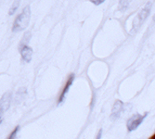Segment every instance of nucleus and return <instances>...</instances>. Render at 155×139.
<instances>
[{
  "mask_svg": "<svg viewBox=\"0 0 155 139\" xmlns=\"http://www.w3.org/2000/svg\"><path fill=\"white\" fill-rule=\"evenodd\" d=\"M147 113L144 115H140V114H135L133 115L127 121V129L128 131H134L136 130L141 122L143 121V120L145 119Z\"/></svg>",
  "mask_w": 155,
  "mask_h": 139,
  "instance_id": "nucleus-3",
  "label": "nucleus"
},
{
  "mask_svg": "<svg viewBox=\"0 0 155 139\" xmlns=\"http://www.w3.org/2000/svg\"><path fill=\"white\" fill-rule=\"evenodd\" d=\"M123 102L121 100H117L114 106V108H112V110H111V115H110V119L112 121H115L116 119H118L122 113L123 111Z\"/></svg>",
  "mask_w": 155,
  "mask_h": 139,
  "instance_id": "nucleus-7",
  "label": "nucleus"
},
{
  "mask_svg": "<svg viewBox=\"0 0 155 139\" xmlns=\"http://www.w3.org/2000/svg\"><path fill=\"white\" fill-rule=\"evenodd\" d=\"M150 139H155V134H154L152 136H150Z\"/></svg>",
  "mask_w": 155,
  "mask_h": 139,
  "instance_id": "nucleus-11",
  "label": "nucleus"
},
{
  "mask_svg": "<svg viewBox=\"0 0 155 139\" xmlns=\"http://www.w3.org/2000/svg\"><path fill=\"white\" fill-rule=\"evenodd\" d=\"M154 21H155V17H154Z\"/></svg>",
  "mask_w": 155,
  "mask_h": 139,
  "instance_id": "nucleus-12",
  "label": "nucleus"
},
{
  "mask_svg": "<svg viewBox=\"0 0 155 139\" xmlns=\"http://www.w3.org/2000/svg\"><path fill=\"white\" fill-rule=\"evenodd\" d=\"M101 135H102V131H101V130H100V132H98V134H97V135L96 139H101Z\"/></svg>",
  "mask_w": 155,
  "mask_h": 139,
  "instance_id": "nucleus-9",
  "label": "nucleus"
},
{
  "mask_svg": "<svg viewBox=\"0 0 155 139\" xmlns=\"http://www.w3.org/2000/svg\"><path fill=\"white\" fill-rule=\"evenodd\" d=\"M92 2L96 5H98V3H103V1H92Z\"/></svg>",
  "mask_w": 155,
  "mask_h": 139,
  "instance_id": "nucleus-10",
  "label": "nucleus"
},
{
  "mask_svg": "<svg viewBox=\"0 0 155 139\" xmlns=\"http://www.w3.org/2000/svg\"><path fill=\"white\" fill-rule=\"evenodd\" d=\"M150 4L148 6H146L145 7V8L140 12L139 14H138V16L137 17V19L135 20V21H134V25L136 26V27H138V26H140L141 25V23L145 21V19L149 16V14H150Z\"/></svg>",
  "mask_w": 155,
  "mask_h": 139,
  "instance_id": "nucleus-6",
  "label": "nucleus"
},
{
  "mask_svg": "<svg viewBox=\"0 0 155 139\" xmlns=\"http://www.w3.org/2000/svg\"><path fill=\"white\" fill-rule=\"evenodd\" d=\"M11 102V94L9 92L6 93L3 95V96L0 99V123L2 122L4 115L6 113V111L8 109Z\"/></svg>",
  "mask_w": 155,
  "mask_h": 139,
  "instance_id": "nucleus-2",
  "label": "nucleus"
},
{
  "mask_svg": "<svg viewBox=\"0 0 155 139\" xmlns=\"http://www.w3.org/2000/svg\"><path fill=\"white\" fill-rule=\"evenodd\" d=\"M19 130H20V126H17L15 129H14V130L10 133V134H9V136H8V139H15L16 136H17V134H18Z\"/></svg>",
  "mask_w": 155,
  "mask_h": 139,
  "instance_id": "nucleus-8",
  "label": "nucleus"
},
{
  "mask_svg": "<svg viewBox=\"0 0 155 139\" xmlns=\"http://www.w3.org/2000/svg\"><path fill=\"white\" fill-rule=\"evenodd\" d=\"M31 18V8L30 6H26L22 11L19 14V16L16 18L15 21L13 23L12 32L13 33H19L23 31L28 26Z\"/></svg>",
  "mask_w": 155,
  "mask_h": 139,
  "instance_id": "nucleus-1",
  "label": "nucleus"
},
{
  "mask_svg": "<svg viewBox=\"0 0 155 139\" xmlns=\"http://www.w3.org/2000/svg\"><path fill=\"white\" fill-rule=\"evenodd\" d=\"M0 124H1V123H0Z\"/></svg>",
  "mask_w": 155,
  "mask_h": 139,
  "instance_id": "nucleus-13",
  "label": "nucleus"
},
{
  "mask_svg": "<svg viewBox=\"0 0 155 139\" xmlns=\"http://www.w3.org/2000/svg\"><path fill=\"white\" fill-rule=\"evenodd\" d=\"M20 52L21 55V59L24 62L29 63L32 60L33 57V49L27 45H21L20 47Z\"/></svg>",
  "mask_w": 155,
  "mask_h": 139,
  "instance_id": "nucleus-4",
  "label": "nucleus"
},
{
  "mask_svg": "<svg viewBox=\"0 0 155 139\" xmlns=\"http://www.w3.org/2000/svg\"><path fill=\"white\" fill-rule=\"evenodd\" d=\"M74 74L72 73L71 75L69 76V78H68V80H67V82H66V83H65V86H64V88H63V90H62V92H61V95H60L59 104H61V103L63 102V100L65 99L66 95H67L69 89L71 88V86H72V85H73V82H74Z\"/></svg>",
  "mask_w": 155,
  "mask_h": 139,
  "instance_id": "nucleus-5",
  "label": "nucleus"
}]
</instances>
